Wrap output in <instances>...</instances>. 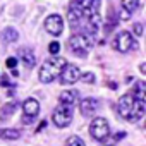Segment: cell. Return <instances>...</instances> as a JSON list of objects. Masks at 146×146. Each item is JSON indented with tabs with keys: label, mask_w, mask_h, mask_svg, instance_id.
<instances>
[{
	"label": "cell",
	"mask_w": 146,
	"mask_h": 146,
	"mask_svg": "<svg viewBox=\"0 0 146 146\" xmlns=\"http://www.w3.org/2000/svg\"><path fill=\"white\" fill-rule=\"evenodd\" d=\"M90 134L91 137H95L96 141H105L110 134V127H108V122L103 119V117H96L93 119L91 125H90Z\"/></svg>",
	"instance_id": "8992f818"
},
{
	"label": "cell",
	"mask_w": 146,
	"mask_h": 146,
	"mask_svg": "<svg viewBox=\"0 0 146 146\" xmlns=\"http://www.w3.org/2000/svg\"><path fill=\"white\" fill-rule=\"evenodd\" d=\"M79 79L84 81V83H95V74H91V72H86V74H81V76H79Z\"/></svg>",
	"instance_id": "ffe728a7"
},
{
	"label": "cell",
	"mask_w": 146,
	"mask_h": 146,
	"mask_svg": "<svg viewBox=\"0 0 146 146\" xmlns=\"http://www.w3.org/2000/svg\"><path fill=\"white\" fill-rule=\"evenodd\" d=\"M131 17V14L127 12V11H124V9H120V12H119V19H122V21H127Z\"/></svg>",
	"instance_id": "7402d4cb"
},
{
	"label": "cell",
	"mask_w": 146,
	"mask_h": 146,
	"mask_svg": "<svg viewBox=\"0 0 146 146\" xmlns=\"http://www.w3.org/2000/svg\"><path fill=\"white\" fill-rule=\"evenodd\" d=\"M117 110H119L122 119L134 124V122H139L144 115V102L137 100L132 93H127V95L119 98Z\"/></svg>",
	"instance_id": "6da1fadb"
},
{
	"label": "cell",
	"mask_w": 146,
	"mask_h": 146,
	"mask_svg": "<svg viewBox=\"0 0 146 146\" xmlns=\"http://www.w3.org/2000/svg\"><path fill=\"white\" fill-rule=\"evenodd\" d=\"M93 45H95V36H91L88 33H74L69 40L70 52L78 57H86Z\"/></svg>",
	"instance_id": "3957f363"
},
{
	"label": "cell",
	"mask_w": 146,
	"mask_h": 146,
	"mask_svg": "<svg viewBox=\"0 0 146 146\" xmlns=\"http://www.w3.org/2000/svg\"><path fill=\"white\" fill-rule=\"evenodd\" d=\"M65 146H86V144H84V141H83L81 137H78V136H70V137H67Z\"/></svg>",
	"instance_id": "ac0fdd59"
},
{
	"label": "cell",
	"mask_w": 146,
	"mask_h": 146,
	"mask_svg": "<svg viewBox=\"0 0 146 146\" xmlns=\"http://www.w3.org/2000/svg\"><path fill=\"white\" fill-rule=\"evenodd\" d=\"M79 108H81V113H83V115L91 117V115H95L96 110H98V102H96L95 98H86V100H83V102L79 103Z\"/></svg>",
	"instance_id": "30bf717a"
},
{
	"label": "cell",
	"mask_w": 146,
	"mask_h": 146,
	"mask_svg": "<svg viewBox=\"0 0 146 146\" xmlns=\"http://www.w3.org/2000/svg\"><path fill=\"white\" fill-rule=\"evenodd\" d=\"M64 65H65V60L60 58V57H52V58L45 60L43 65L40 67V74H38L40 81H41L43 84H48V83L55 81V79L60 76Z\"/></svg>",
	"instance_id": "7a4b0ae2"
},
{
	"label": "cell",
	"mask_w": 146,
	"mask_h": 146,
	"mask_svg": "<svg viewBox=\"0 0 146 146\" xmlns=\"http://www.w3.org/2000/svg\"><path fill=\"white\" fill-rule=\"evenodd\" d=\"M17 38H19V33H17V29H14V28H5L4 33H2V40H4L5 43H14Z\"/></svg>",
	"instance_id": "5bb4252c"
},
{
	"label": "cell",
	"mask_w": 146,
	"mask_h": 146,
	"mask_svg": "<svg viewBox=\"0 0 146 146\" xmlns=\"http://www.w3.org/2000/svg\"><path fill=\"white\" fill-rule=\"evenodd\" d=\"M105 146H113V144H105Z\"/></svg>",
	"instance_id": "4316f807"
},
{
	"label": "cell",
	"mask_w": 146,
	"mask_h": 146,
	"mask_svg": "<svg viewBox=\"0 0 146 146\" xmlns=\"http://www.w3.org/2000/svg\"><path fill=\"white\" fill-rule=\"evenodd\" d=\"M17 55H19L21 62H23L28 69H31V67L35 65L36 57H35V52H33L29 46H23V48H19V50H17Z\"/></svg>",
	"instance_id": "9c48e42d"
},
{
	"label": "cell",
	"mask_w": 146,
	"mask_h": 146,
	"mask_svg": "<svg viewBox=\"0 0 146 146\" xmlns=\"http://www.w3.org/2000/svg\"><path fill=\"white\" fill-rule=\"evenodd\" d=\"M16 108H17V103H16V102H9V103H5V105L2 107V112H0V120H7L11 115H14Z\"/></svg>",
	"instance_id": "4fadbf2b"
},
{
	"label": "cell",
	"mask_w": 146,
	"mask_h": 146,
	"mask_svg": "<svg viewBox=\"0 0 146 146\" xmlns=\"http://www.w3.org/2000/svg\"><path fill=\"white\" fill-rule=\"evenodd\" d=\"M21 131L19 129H0V139H19Z\"/></svg>",
	"instance_id": "2e32d148"
},
{
	"label": "cell",
	"mask_w": 146,
	"mask_h": 146,
	"mask_svg": "<svg viewBox=\"0 0 146 146\" xmlns=\"http://www.w3.org/2000/svg\"><path fill=\"white\" fill-rule=\"evenodd\" d=\"M132 95H134L137 100L144 102V100H146V84H144L143 81H137V83H136V88L132 90Z\"/></svg>",
	"instance_id": "9a60e30c"
},
{
	"label": "cell",
	"mask_w": 146,
	"mask_h": 146,
	"mask_svg": "<svg viewBox=\"0 0 146 146\" xmlns=\"http://www.w3.org/2000/svg\"><path fill=\"white\" fill-rule=\"evenodd\" d=\"M23 110H24L26 115L36 117V115L40 113V103H38V100H35V98H28V100H24V103H23Z\"/></svg>",
	"instance_id": "8fae6325"
},
{
	"label": "cell",
	"mask_w": 146,
	"mask_h": 146,
	"mask_svg": "<svg viewBox=\"0 0 146 146\" xmlns=\"http://www.w3.org/2000/svg\"><path fill=\"white\" fill-rule=\"evenodd\" d=\"M139 70L144 74V72H146V64H141V65H139Z\"/></svg>",
	"instance_id": "d4e9b609"
},
{
	"label": "cell",
	"mask_w": 146,
	"mask_h": 146,
	"mask_svg": "<svg viewBox=\"0 0 146 146\" xmlns=\"http://www.w3.org/2000/svg\"><path fill=\"white\" fill-rule=\"evenodd\" d=\"M120 9L127 11L132 16V12H136L139 9V0H122V7Z\"/></svg>",
	"instance_id": "e0dca14e"
},
{
	"label": "cell",
	"mask_w": 146,
	"mask_h": 146,
	"mask_svg": "<svg viewBox=\"0 0 146 146\" xmlns=\"http://www.w3.org/2000/svg\"><path fill=\"white\" fill-rule=\"evenodd\" d=\"M48 52H50L52 55H57V53L60 52V45H58V41H52V43L48 45Z\"/></svg>",
	"instance_id": "d6986e66"
},
{
	"label": "cell",
	"mask_w": 146,
	"mask_h": 146,
	"mask_svg": "<svg viewBox=\"0 0 146 146\" xmlns=\"http://www.w3.org/2000/svg\"><path fill=\"white\" fill-rule=\"evenodd\" d=\"M79 76H81V70L78 65L65 64L62 72H60V81H62V84H74L79 79Z\"/></svg>",
	"instance_id": "52a82bcc"
},
{
	"label": "cell",
	"mask_w": 146,
	"mask_h": 146,
	"mask_svg": "<svg viewBox=\"0 0 146 146\" xmlns=\"http://www.w3.org/2000/svg\"><path fill=\"white\" fill-rule=\"evenodd\" d=\"M112 45H113V48L117 52H122V53L129 52L131 48H137V43L132 40V35L129 31H119L117 36L113 38V43Z\"/></svg>",
	"instance_id": "5b68a950"
},
{
	"label": "cell",
	"mask_w": 146,
	"mask_h": 146,
	"mask_svg": "<svg viewBox=\"0 0 146 146\" xmlns=\"http://www.w3.org/2000/svg\"><path fill=\"white\" fill-rule=\"evenodd\" d=\"M45 29L52 35V36H58L64 31V19L58 14H50L45 19Z\"/></svg>",
	"instance_id": "ba28073f"
},
{
	"label": "cell",
	"mask_w": 146,
	"mask_h": 146,
	"mask_svg": "<svg viewBox=\"0 0 146 146\" xmlns=\"http://www.w3.org/2000/svg\"><path fill=\"white\" fill-rule=\"evenodd\" d=\"M134 35H136V36H141V35H143V24H139V23L134 24Z\"/></svg>",
	"instance_id": "603a6c76"
},
{
	"label": "cell",
	"mask_w": 146,
	"mask_h": 146,
	"mask_svg": "<svg viewBox=\"0 0 146 146\" xmlns=\"http://www.w3.org/2000/svg\"><path fill=\"white\" fill-rule=\"evenodd\" d=\"M79 100V93L76 90H67L60 95V103H65V105H72L74 107Z\"/></svg>",
	"instance_id": "7c38bea8"
},
{
	"label": "cell",
	"mask_w": 146,
	"mask_h": 146,
	"mask_svg": "<svg viewBox=\"0 0 146 146\" xmlns=\"http://www.w3.org/2000/svg\"><path fill=\"white\" fill-rule=\"evenodd\" d=\"M5 65H7L9 69H16V65H17V58H16V57H9V58L5 60Z\"/></svg>",
	"instance_id": "44dd1931"
},
{
	"label": "cell",
	"mask_w": 146,
	"mask_h": 146,
	"mask_svg": "<svg viewBox=\"0 0 146 146\" xmlns=\"http://www.w3.org/2000/svg\"><path fill=\"white\" fill-rule=\"evenodd\" d=\"M45 125H46V122H45V120H43V122H41V124H40V127H38V129H36V131H41V129H43V127H45Z\"/></svg>",
	"instance_id": "484cf974"
},
{
	"label": "cell",
	"mask_w": 146,
	"mask_h": 146,
	"mask_svg": "<svg viewBox=\"0 0 146 146\" xmlns=\"http://www.w3.org/2000/svg\"><path fill=\"white\" fill-rule=\"evenodd\" d=\"M125 137V132H117V134H113V141H120V139H124Z\"/></svg>",
	"instance_id": "cb8c5ba5"
},
{
	"label": "cell",
	"mask_w": 146,
	"mask_h": 146,
	"mask_svg": "<svg viewBox=\"0 0 146 146\" xmlns=\"http://www.w3.org/2000/svg\"><path fill=\"white\" fill-rule=\"evenodd\" d=\"M52 120H53V124H55L57 127H67V125L72 122V105L60 103V105L53 110Z\"/></svg>",
	"instance_id": "277c9868"
}]
</instances>
